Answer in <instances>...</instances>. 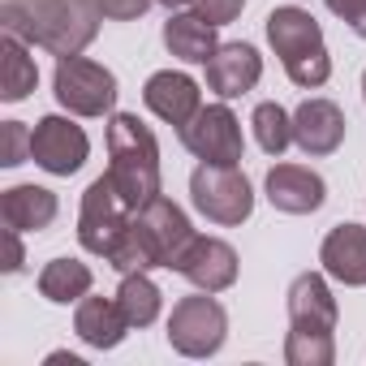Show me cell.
<instances>
[{"label":"cell","instance_id":"cell-1","mask_svg":"<svg viewBox=\"0 0 366 366\" xmlns=\"http://www.w3.org/2000/svg\"><path fill=\"white\" fill-rule=\"evenodd\" d=\"M99 9L91 0H5L0 26L26 39L31 48H44L52 56H78L99 35Z\"/></svg>","mask_w":366,"mask_h":366},{"label":"cell","instance_id":"cell-2","mask_svg":"<svg viewBox=\"0 0 366 366\" xmlns=\"http://www.w3.org/2000/svg\"><path fill=\"white\" fill-rule=\"evenodd\" d=\"M194 237H199V233H194L190 216L181 212L172 199L155 194L151 203H142V207L134 212V220H129L125 237L117 242V250L108 254V263H112L121 276H125V272H155V267L177 272L181 254L190 250Z\"/></svg>","mask_w":366,"mask_h":366},{"label":"cell","instance_id":"cell-3","mask_svg":"<svg viewBox=\"0 0 366 366\" xmlns=\"http://www.w3.org/2000/svg\"><path fill=\"white\" fill-rule=\"evenodd\" d=\"M108 177L134 212L159 194V142L138 112L108 117Z\"/></svg>","mask_w":366,"mask_h":366},{"label":"cell","instance_id":"cell-4","mask_svg":"<svg viewBox=\"0 0 366 366\" xmlns=\"http://www.w3.org/2000/svg\"><path fill=\"white\" fill-rule=\"evenodd\" d=\"M263 26H267V44L280 56L293 86L315 91L332 78V56H327L323 26L315 22V14H306L302 5H276Z\"/></svg>","mask_w":366,"mask_h":366},{"label":"cell","instance_id":"cell-5","mask_svg":"<svg viewBox=\"0 0 366 366\" xmlns=\"http://www.w3.org/2000/svg\"><path fill=\"white\" fill-rule=\"evenodd\" d=\"M190 203L220 229H237L254 212V190L237 164H199L190 172Z\"/></svg>","mask_w":366,"mask_h":366},{"label":"cell","instance_id":"cell-6","mask_svg":"<svg viewBox=\"0 0 366 366\" xmlns=\"http://www.w3.org/2000/svg\"><path fill=\"white\" fill-rule=\"evenodd\" d=\"M168 345L181 357H212L229 340V310L216 302V293H190L181 297L168 315Z\"/></svg>","mask_w":366,"mask_h":366},{"label":"cell","instance_id":"cell-7","mask_svg":"<svg viewBox=\"0 0 366 366\" xmlns=\"http://www.w3.org/2000/svg\"><path fill=\"white\" fill-rule=\"evenodd\" d=\"M52 95L61 108H69L74 117H108L117 104V74L99 61L78 56H56V74H52Z\"/></svg>","mask_w":366,"mask_h":366},{"label":"cell","instance_id":"cell-8","mask_svg":"<svg viewBox=\"0 0 366 366\" xmlns=\"http://www.w3.org/2000/svg\"><path fill=\"white\" fill-rule=\"evenodd\" d=\"M129 220H134V207L117 194L112 177L104 172V177L91 181L86 194H82V207H78V246H82L86 254L108 259V254L117 250V242L125 237Z\"/></svg>","mask_w":366,"mask_h":366},{"label":"cell","instance_id":"cell-9","mask_svg":"<svg viewBox=\"0 0 366 366\" xmlns=\"http://www.w3.org/2000/svg\"><path fill=\"white\" fill-rule=\"evenodd\" d=\"M181 147L203 164H242L246 159V138H242V121L229 108V99L220 104H203L186 125L177 129Z\"/></svg>","mask_w":366,"mask_h":366},{"label":"cell","instance_id":"cell-10","mask_svg":"<svg viewBox=\"0 0 366 366\" xmlns=\"http://www.w3.org/2000/svg\"><path fill=\"white\" fill-rule=\"evenodd\" d=\"M91 155V138L69 117H39L31 129V159L52 177H74Z\"/></svg>","mask_w":366,"mask_h":366},{"label":"cell","instance_id":"cell-11","mask_svg":"<svg viewBox=\"0 0 366 366\" xmlns=\"http://www.w3.org/2000/svg\"><path fill=\"white\" fill-rule=\"evenodd\" d=\"M237 250L224 242V237H194L190 242V250L181 254V263H177V276H186L194 289H203V293H224V289H233L237 285Z\"/></svg>","mask_w":366,"mask_h":366},{"label":"cell","instance_id":"cell-12","mask_svg":"<svg viewBox=\"0 0 366 366\" xmlns=\"http://www.w3.org/2000/svg\"><path fill=\"white\" fill-rule=\"evenodd\" d=\"M263 190H267V203L285 216H310L327 203V181L306 168V164H276L267 168V181H263Z\"/></svg>","mask_w":366,"mask_h":366},{"label":"cell","instance_id":"cell-13","mask_svg":"<svg viewBox=\"0 0 366 366\" xmlns=\"http://www.w3.org/2000/svg\"><path fill=\"white\" fill-rule=\"evenodd\" d=\"M142 104H147L159 121H168L172 129H181V125H186V121L203 108V91H199V82H194L190 74H181V69H159V74L147 78Z\"/></svg>","mask_w":366,"mask_h":366},{"label":"cell","instance_id":"cell-14","mask_svg":"<svg viewBox=\"0 0 366 366\" xmlns=\"http://www.w3.org/2000/svg\"><path fill=\"white\" fill-rule=\"evenodd\" d=\"M345 112L340 104L332 99H302L297 112H293V142L310 155V159H323L332 151H340L345 142Z\"/></svg>","mask_w":366,"mask_h":366},{"label":"cell","instance_id":"cell-15","mask_svg":"<svg viewBox=\"0 0 366 366\" xmlns=\"http://www.w3.org/2000/svg\"><path fill=\"white\" fill-rule=\"evenodd\" d=\"M289 327H306V332H336L340 323V306L327 289V272H302L289 285Z\"/></svg>","mask_w":366,"mask_h":366},{"label":"cell","instance_id":"cell-16","mask_svg":"<svg viewBox=\"0 0 366 366\" xmlns=\"http://www.w3.org/2000/svg\"><path fill=\"white\" fill-rule=\"evenodd\" d=\"M263 78V56L250 44H220L216 56L207 61V91H216L220 99H242L246 91H254Z\"/></svg>","mask_w":366,"mask_h":366},{"label":"cell","instance_id":"cell-17","mask_svg":"<svg viewBox=\"0 0 366 366\" xmlns=\"http://www.w3.org/2000/svg\"><path fill=\"white\" fill-rule=\"evenodd\" d=\"M319 263H323V272L336 285L362 289L366 285V229L362 224H336V229H327V237L319 242Z\"/></svg>","mask_w":366,"mask_h":366},{"label":"cell","instance_id":"cell-18","mask_svg":"<svg viewBox=\"0 0 366 366\" xmlns=\"http://www.w3.org/2000/svg\"><path fill=\"white\" fill-rule=\"evenodd\" d=\"M74 332L91 349H117L125 340V332H129V319H125L117 297H91L86 293L78 302V310H74Z\"/></svg>","mask_w":366,"mask_h":366},{"label":"cell","instance_id":"cell-19","mask_svg":"<svg viewBox=\"0 0 366 366\" xmlns=\"http://www.w3.org/2000/svg\"><path fill=\"white\" fill-rule=\"evenodd\" d=\"M216 31L220 26H212L199 9L194 14H168V22H164V48L177 56V61H186V65H207L212 56H216V48H220V39H216Z\"/></svg>","mask_w":366,"mask_h":366},{"label":"cell","instance_id":"cell-20","mask_svg":"<svg viewBox=\"0 0 366 366\" xmlns=\"http://www.w3.org/2000/svg\"><path fill=\"white\" fill-rule=\"evenodd\" d=\"M61 203L48 186H9L0 194V220L5 229H18V233H44L52 220H56Z\"/></svg>","mask_w":366,"mask_h":366},{"label":"cell","instance_id":"cell-21","mask_svg":"<svg viewBox=\"0 0 366 366\" xmlns=\"http://www.w3.org/2000/svg\"><path fill=\"white\" fill-rule=\"evenodd\" d=\"M35 86H39V65L31 56V44L5 31V39H0V99L22 104Z\"/></svg>","mask_w":366,"mask_h":366},{"label":"cell","instance_id":"cell-22","mask_svg":"<svg viewBox=\"0 0 366 366\" xmlns=\"http://www.w3.org/2000/svg\"><path fill=\"white\" fill-rule=\"evenodd\" d=\"M95 276L82 259H52L44 272H39V293L52 302V306H69V302H82L91 293Z\"/></svg>","mask_w":366,"mask_h":366},{"label":"cell","instance_id":"cell-23","mask_svg":"<svg viewBox=\"0 0 366 366\" xmlns=\"http://www.w3.org/2000/svg\"><path fill=\"white\" fill-rule=\"evenodd\" d=\"M117 302H121L129 327H151L159 319V310H164V293L151 280V272H125L121 289H117Z\"/></svg>","mask_w":366,"mask_h":366},{"label":"cell","instance_id":"cell-24","mask_svg":"<svg viewBox=\"0 0 366 366\" xmlns=\"http://www.w3.org/2000/svg\"><path fill=\"white\" fill-rule=\"evenodd\" d=\"M250 125H254V138L267 155H285L289 142H293V112H285L276 99H263L254 112H250Z\"/></svg>","mask_w":366,"mask_h":366},{"label":"cell","instance_id":"cell-25","mask_svg":"<svg viewBox=\"0 0 366 366\" xmlns=\"http://www.w3.org/2000/svg\"><path fill=\"white\" fill-rule=\"evenodd\" d=\"M285 362L289 366H332L336 362V336L332 332L289 327V336H285Z\"/></svg>","mask_w":366,"mask_h":366},{"label":"cell","instance_id":"cell-26","mask_svg":"<svg viewBox=\"0 0 366 366\" xmlns=\"http://www.w3.org/2000/svg\"><path fill=\"white\" fill-rule=\"evenodd\" d=\"M31 159V129L22 121H0V164L18 168Z\"/></svg>","mask_w":366,"mask_h":366},{"label":"cell","instance_id":"cell-27","mask_svg":"<svg viewBox=\"0 0 366 366\" xmlns=\"http://www.w3.org/2000/svg\"><path fill=\"white\" fill-rule=\"evenodd\" d=\"M194 9H199L212 26H229V22H237V18H242L246 0H194Z\"/></svg>","mask_w":366,"mask_h":366},{"label":"cell","instance_id":"cell-28","mask_svg":"<svg viewBox=\"0 0 366 366\" xmlns=\"http://www.w3.org/2000/svg\"><path fill=\"white\" fill-rule=\"evenodd\" d=\"M323 5H327L357 39H366V0H323Z\"/></svg>","mask_w":366,"mask_h":366},{"label":"cell","instance_id":"cell-29","mask_svg":"<svg viewBox=\"0 0 366 366\" xmlns=\"http://www.w3.org/2000/svg\"><path fill=\"white\" fill-rule=\"evenodd\" d=\"M91 5L104 14V18H112V22H134V18H142L155 0H91Z\"/></svg>","mask_w":366,"mask_h":366},{"label":"cell","instance_id":"cell-30","mask_svg":"<svg viewBox=\"0 0 366 366\" xmlns=\"http://www.w3.org/2000/svg\"><path fill=\"white\" fill-rule=\"evenodd\" d=\"M5 246H9V259H5V272L18 276L26 267V250H22V233L18 229H5Z\"/></svg>","mask_w":366,"mask_h":366},{"label":"cell","instance_id":"cell-31","mask_svg":"<svg viewBox=\"0 0 366 366\" xmlns=\"http://www.w3.org/2000/svg\"><path fill=\"white\" fill-rule=\"evenodd\" d=\"M48 362H52V366H82V357H74V353H52Z\"/></svg>","mask_w":366,"mask_h":366},{"label":"cell","instance_id":"cell-32","mask_svg":"<svg viewBox=\"0 0 366 366\" xmlns=\"http://www.w3.org/2000/svg\"><path fill=\"white\" fill-rule=\"evenodd\" d=\"M155 5H164L168 14H177V9H186V5H194V0H155Z\"/></svg>","mask_w":366,"mask_h":366},{"label":"cell","instance_id":"cell-33","mask_svg":"<svg viewBox=\"0 0 366 366\" xmlns=\"http://www.w3.org/2000/svg\"><path fill=\"white\" fill-rule=\"evenodd\" d=\"M362 99H366V74H362Z\"/></svg>","mask_w":366,"mask_h":366}]
</instances>
